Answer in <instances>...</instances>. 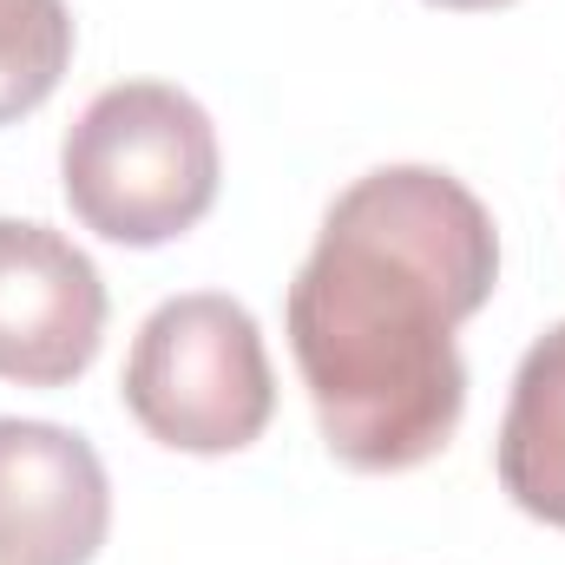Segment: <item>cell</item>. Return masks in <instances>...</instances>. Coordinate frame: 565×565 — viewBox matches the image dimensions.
<instances>
[{"label": "cell", "instance_id": "cell-7", "mask_svg": "<svg viewBox=\"0 0 565 565\" xmlns=\"http://www.w3.org/2000/svg\"><path fill=\"white\" fill-rule=\"evenodd\" d=\"M73 66L66 0H0V126L40 113Z\"/></svg>", "mask_w": 565, "mask_h": 565}, {"label": "cell", "instance_id": "cell-2", "mask_svg": "<svg viewBox=\"0 0 565 565\" xmlns=\"http://www.w3.org/2000/svg\"><path fill=\"white\" fill-rule=\"evenodd\" d=\"M217 171L224 158L211 113L164 79L106 86L60 145L73 217L126 250L184 237L217 204Z\"/></svg>", "mask_w": 565, "mask_h": 565}, {"label": "cell", "instance_id": "cell-5", "mask_svg": "<svg viewBox=\"0 0 565 565\" xmlns=\"http://www.w3.org/2000/svg\"><path fill=\"white\" fill-rule=\"evenodd\" d=\"M113 533V480L86 434L0 415V565H93Z\"/></svg>", "mask_w": 565, "mask_h": 565}, {"label": "cell", "instance_id": "cell-3", "mask_svg": "<svg viewBox=\"0 0 565 565\" xmlns=\"http://www.w3.org/2000/svg\"><path fill=\"white\" fill-rule=\"evenodd\" d=\"M119 388L132 422L178 454H244L277 415L264 329L217 289L171 296L145 316Z\"/></svg>", "mask_w": 565, "mask_h": 565}, {"label": "cell", "instance_id": "cell-6", "mask_svg": "<svg viewBox=\"0 0 565 565\" xmlns=\"http://www.w3.org/2000/svg\"><path fill=\"white\" fill-rule=\"evenodd\" d=\"M493 467L520 513L565 533V322L520 355Z\"/></svg>", "mask_w": 565, "mask_h": 565}, {"label": "cell", "instance_id": "cell-4", "mask_svg": "<svg viewBox=\"0 0 565 565\" xmlns=\"http://www.w3.org/2000/svg\"><path fill=\"white\" fill-rule=\"evenodd\" d=\"M106 342V282L93 257L33 217H0V382L66 388Z\"/></svg>", "mask_w": 565, "mask_h": 565}, {"label": "cell", "instance_id": "cell-8", "mask_svg": "<svg viewBox=\"0 0 565 565\" xmlns=\"http://www.w3.org/2000/svg\"><path fill=\"white\" fill-rule=\"evenodd\" d=\"M434 7H447V13H493V7H513V0H434Z\"/></svg>", "mask_w": 565, "mask_h": 565}, {"label": "cell", "instance_id": "cell-1", "mask_svg": "<svg viewBox=\"0 0 565 565\" xmlns=\"http://www.w3.org/2000/svg\"><path fill=\"white\" fill-rule=\"evenodd\" d=\"M500 282L493 211L434 164L355 178L289 282L282 329L329 454L355 473L434 460L467 415L454 329Z\"/></svg>", "mask_w": 565, "mask_h": 565}]
</instances>
